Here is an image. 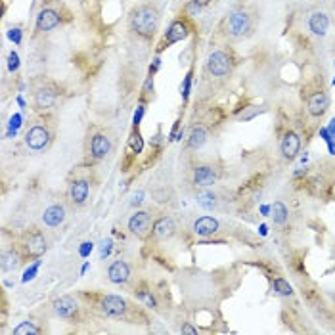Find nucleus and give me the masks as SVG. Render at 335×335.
<instances>
[{"label":"nucleus","instance_id":"9","mask_svg":"<svg viewBox=\"0 0 335 335\" xmlns=\"http://www.w3.org/2000/svg\"><path fill=\"white\" fill-rule=\"evenodd\" d=\"M251 27V17L247 12L243 10H234L232 14L228 16V21H226V29L232 36H243V34L249 31Z\"/></svg>","mask_w":335,"mask_h":335},{"label":"nucleus","instance_id":"8","mask_svg":"<svg viewBox=\"0 0 335 335\" xmlns=\"http://www.w3.org/2000/svg\"><path fill=\"white\" fill-rule=\"evenodd\" d=\"M152 215L147 211H136L134 215L129 218V230L140 240H146L152 234Z\"/></svg>","mask_w":335,"mask_h":335},{"label":"nucleus","instance_id":"27","mask_svg":"<svg viewBox=\"0 0 335 335\" xmlns=\"http://www.w3.org/2000/svg\"><path fill=\"white\" fill-rule=\"evenodd\" d=\"M129 146H130V150H132V154H136V155L142 154V150H144V140H142V136H140L138 130H134V132L130 134Z\"/></svg>","mask_w":335,"mask_h":335},{"label":"nucleus","instance_id":"36","mask_svg":"<svg viewBox=\"0 0 335 335\" xmlns=\"http://www.w3.org/2000/svg\"><path fill=\"white\" fill-rule=\"evenodd\" d=\"M182 333H198V329L194 326H190V324H186V326L182 327Z\"/></svg>","mask_w":335,"mask_h":335},{"label":"nucleus","instance_id":"12","mask_svg":"<svg viewBox=\"0 0 335 335\" xmlns=\"http://www.w3.org/2000/svg\"><path fill=\"white\" fill-rule=\"evenodd\" d=\"M107 278H109V282L117 285H123L127 284L130 280V267L127 260H123V258H117V260H113L109 268H107Z\"/></svg>","mask_w":335,"mask_h":335},{"label":"nucleus","instance_id":"24","mask_svg":"<svg viewBox=\"0 0 335 335\" xmlns=\"http://www.w3.org/2000/svg\"><path fill=\"white\" fill-rule=\"evenodd\" d=\"M136 297L140 303H144V307H147V309H157V301H155L154 293H152V289L147 287V285H138L136 287Z\"/></svg>","mask_w":335,"mask_h":335},{"label":"nucleus","instance_id":"19","mask_svg":"<svg viewBox=\"0 0 335 335\" xmlns=\"http://www.w3.org/2000/svg\"><path fill=\"white\" fill-rule=\"evenodd\" d=\"M60 25V14L56 10L44 8L36 16V29L39 31H52Z\"/></svg>","mask_w":335,"mask_h":335},{"label":"nucleus","instance_id":"10","mask_svg":"<svg viewBox=\"0 0 335 335\" xmlns=\"http://www.w3.org/2000/svg\"><path fill=\"white\" fill-rule=\"evenodd\" d=\"M188 34H190V27L186 21H182V19L172 21L171 25H169V29H167V33H165V39L163 43H161V46H159V52L172 46V44L180 43L184 39H188Z\"/></svg>","mask_w":335,"mask_h":335},{"label":"nucleus","instance_id":"11","mask_svg":"<svg viewBox=\"0 0 335 335\" xmlns=\"http://www.w3.org/2000/svg\"><path fill=\"white\" fill-rule=\"evenodd\" d=\"M69 201L73 203V205H85L86 201H88V196H90V182L86 180V178H75V180L69 184Z\"/></svg>","mask_w":335,"mask_h":335},{"label":"nucleus","instance_id":"17","mask_svg":"<svg viewBox=\"0 0 335 335\" xmlns=\"http://www.w3.org/2000/svg\"><path fill=\"white\" fill-rule=\"evenodd\" d=\"M218 228H220V224H218V220H216L215 216H201L192 226L194 234L199 236V238H209V236L218 232Z\"/></svg>","mask_w":335,"mask_h":335},{"label":"nucleus","instance_id":"31","mask_svg":"<svg viewBox=\"0 0 335 335\" xmlns=\"http://www.w3.org/2000/svg\"><path fill=\"white\" fill-rule=\"evenodd\" d=\"M190 88H192V73H188L186 75V79H184V85H182V96H184V100L190 96Z\"/></svg>","mask_w":335,"mask_h":335},{"label":"nucleus","instance_id":"23","mask_svg":"<svg viewBox=\"0 0 335 335\" xmlns=\"http://www.w3.org/2000/svg\"><path fill=\"white\" fill-rule=\"evenodd\" d=\"M207 138H209V132H207V129L203 127V125L194 127L192 132H190V138H188V147H192V150H199V147L207 142Z\"/></svg>","mask_w":335,"mask_h":335},{"label":"nucleus","instance_id":"5","mask_svg":"<svg viewBox=\"0 0 335 335\" xmlns=\"http://www.w3.org/2000/svg\"><path fill=\"white\" fill-rule=\"evenodd\" d=\"M52 142V132L46 125H33L31 129L27 130L25 134V144L29 150L33 152H43L48 147Z\"/></svg>","mask_w":335,"mask_h":335},{"label":"nucleus","instance_id":"3","mask_svg":"<svg viewBox=\"0 0 335 335\" xmlns=\"http://www.w3.org/2000/svg\"><path fill=\"white\" fill-rule=\"evenodd\" d=\"M19 251H21V255L25 260H33V258H39L41 255H44V251L48 247V243H46V238H44V234L39 230V228H34L31 226L29 230H27L23 236H21V240H19Z\"/></svg>","mask_w":335,"mask_h":335},{"label":"nucleus","instance_id":"21","mask_svg":"<svg viewBox=\"0 0 335 335\" xmlns=\"http://www.w3.org/2000/svg\"><path fill=\"white\" fill-rule=\"evenodd\" d=\"M56 100H58V94H56L52 88H39V90L34 92V107L41 109V111L54 107Z\"/></svg>","mask_w":335,"mask_h":335},{"label":"nucleus","instance_id":"34","mask_svg":"<svg viewBox=\"0 0 335 335\" xmlns=\"http://www.w3.org/2000/svg\"><path fill=\"white\" fill-rule=\"evenodd\" d=\"M142 115H144V105H138L136 113H134V127H138V123L142 119Z\"/></svg>","mask_w":335,"mask_h":335},{"label":"nucleus","instance_id":"13","mask_svg":"<svg viewBox=\"0 0 335 335\" xmlns=\"http://www.w3.org/2000/svg\"><path fill=\"white\" fill-rule=\"evenodd\" d=\"M109 152H111V140L107 138V134H102V132L94 134L90 140V157L100 161V159H105Z\"/></svg>","mask_w":335,"mask_h":335},{"label":"nucleus","instance_id":"35","mask_svg":"<svg viewBox=\"0 0 335 335\" xmlns=\"http://www.w3.org/2000/svg\"><path fill=\"white\" fill-rule=\"evenodd\" d=\"M159 65H161V60H159V58H155V60H154V65L150 67V75H154L155 71L159 69Z\"/></svg>","mask_w":335,"mask_h":335},{"label":"nucleus","instance_id":"29","mask_svg":"<svg viewBox=\"0 0 335 335\" xmlns=\"http://www.w3.org/2000/svg\"><path fill=\"white\" fill-rule=\"evenodd\" d=\"M16 335H23V333H41V327H36L33 322H21L19 326L14 329Z\"/></svg>","mask_w":335,"mask_h":335},{"label":"nucleus","instance_id":"16","mask_svg":"<svg viewBox=\"0 0 335 335\" xmlns=\"http://www.w3.org/2000/svg\"><path fill=\"white\" fill-rule=\"evenodd\" d=\"M218 178V174H216V169L215 167H211V165H199L194 169V184H198V186H203V188H209V186H213Z\"/></svg>","mask_w":335,"mask_h":335},{"label":"nucleus","instance_id":"26","mask_svg":"<svg viewBox=\"0 0 335 335\" xmlns=\"http://www.w3.org/2000/svg\"><path fill=\"white\" fill-rule=\"evenodd\" d=\"M198 205H201L203 209L211 211V209H216V196L213 192H199L198 194Z\"/></svg>","mask_w":335,"mask_h":335},{"label":"nucleus","instance_id":"39","mask_svg":"<svg viewBox=\"0 0 335 335\" xmlns=\"http://www.w3.org/2000/svg\"><path fill=\"white\" fill-rule=\"evenodd\" d=\"M326 2H335V0H326Z\"/></svg>","mask_w":335,"mask_h":335},{"label":"nucleus","instance_id":"18","mask_svg":"<svg viewBox=\"0 0 335 335\" xmlns=\"http://www.w3.org/2000/svg\"><path fill=\"white\" fill-rule=\"evenodd\" d=\"M174 230H176V226H174V220L171 216H161L152 226V236L155 240H167L174 234Z\"/></svg>","mask_w":335,"mask_h":335},{"label":"nucleus","instance_id":"33","mask_svg":"<svg viewBox=\"0 0 335 335\" xmlns=\"http://www.w3.org/2000/svg\"><path fill=\"white\" fill-rule=\"evenodd\" d=\"M8 36H10V41H14L16 44L21 43V29H10L8 31Z\"/></svg>","mask_w":335,"mask_h":335},{"label":"nucleus","instance_id":"2","mask_svg":"<svg viewBox=\"0 0 335 335\" xmlns=\"http://www.w3.org/2000/svg\"><path fill=\"white\" fill-rule=\"evenodd\" d=\"M159 10L155 6H150V4H144V6H138L130 12V29L136 34L144 36V39H150L154 36L157 27H159Z\"/></svg>","mask_w":335,"mask_h":335},{"label":"nucleus","instance_id":"7","mask_svg":"<svg viewBox=\"0 0 335 335\" xmlns=\"http://www.w3.org/2000/svg\"><path fill=\"white\" fill-rule=\"evenodd\" d=\"M327 107H329V96L322 86L307 94V111L312 117H322L327 111Z\"/></svg>","mask_w":335,"mask_h":335},{"label":"nucleus","instance_id":"6","mask_svg":"<svg viewBox=\"0 0 335 335\" xmlns=\"http://www.w3.org/2000/svg\"><path fill=\"white\" fill-rule=\"evenodd\" d=\"M232 58L226 54L224 50L213 52L209 58H207V69L213 77H226L230 71H232Z\"/></svg>","mask_w":335,"mask_h":335},{"label":"nucleus","instance_id":"22","mask_svg":"<svg viewBox=\"0 0 335 335\" xmlns=\"http://www.w3.org/2000/svg\"><path fill=\"white\" fill-rule=\"evenodd\" d=\"M65 220V207L63 205H50L43 215V222L50 228H56L60 226L61 222Z\"/></svg>","mask_w":335,"mask_h":335},{"label":"nucleus","instance_id":"4","mask_svg":"<svg viewBox=\"0 0 335 335\" xmlns=\"http://www.w3.org/2000/svg\"><path fill=\"white\" fill-rule=\"evenodd\" d=\"M52 307L56 310V314L61 316L63 320H69V322H83V309L79 307V303L69 297V295H63V297H58L56 301L52 303Z\"/></svg>","mask_w":335,"mask_h":335},{"label":"nucleus","instance_id":"30","mask_svg":"<svg viewBox=\"0 0 335 335\" xmlns=\"http://www.w3.org/2000/svg\"><path fill=\"white\" fill-rule=\"evenodd\" d=\"M8 69L12 71V73L19 69V56H17V52H10V56H8Z\"/></svg>","mask_w":335,"mask_h":335},{"label":"nucleus","instance_id":"14","mask_svg":"<svg viewBox=\"0 0 335 335\" xmlns=\"http://www.w3.org/2000/svg\"><path fill=\"white\" fill-rule=\"evenodd\" d=\"M280 150H282V155L285 159H295L299 150H301V136L295 132V130H287L282 138V144H280Z\"/></svg>","mask_w":335,"mask_h":335},{"label":"nucleus","instance_id":"1","mask_svg":"<svg viewBox=\"0 0 335 335\" xmlns=\"http://www.w3.org/2000/svg\"><path fill=\"white\" fill-rule=\"evenodd\" d=\"M88 305V309L98 312L105 318H115L129 322V324H147L150 318L138 305L130 303L129 299L121 295H109V293H94V291H81L79 295Z\"/></svg>","mask_w":335,"mask_h":335},{"label":"nucleus","instance_id":"15","mask_svg":"<svg viewBox=\"0 0 335 335\" xmlns=\"http://www.w3.org/2000/svg\"><path fill=\"white\" fill-rule=\"evenodd\" d=\"M25 258L21 255V251L19 247H10L2 253V257H0V267H2V272L6 274V272H14L17 268L21 267V263H23Z\"/></svg>","mask_w":335,"mask_h":335},{"label":"nucleus","instance_id":"32","mask_svg":"<svg viewBox=\"0 0 335 335\" xmlns=\"http://www.w3.org/2000/svg\"><path fill=\"white\" fill-rule=\"evenodd\" d=\"M142 92H144V96L154 94V75H150V77L146 79V83H144V88H142Z\"/></svg>","mask_w":335,"mask_h":335},{"label":"nucleus","instance_id":"40","mask_svg":"<svg viewBox=\"0 0 335 335\" xmlns=\"http://www.w3.org/2000/svg\"><path fill=\"white\" fill-rule=\"evenodd\" d=\"M333 85H335V79H333Z\"/></svg>","mask_w":335,"mask_h":335},{"label":"nucleus","instance_id":"25","mask_svg":"<svg viewBox=\"0 0 335 335\" xmlns=\"http://www.w3.org/2000/svg\"><path fill=\"white\" fill-rule=\"evenodd\" d=\"M287 218H289L287 207L282 201H276L274 205H272V220H274V224H285Z\"/></svg>","mask_w":335,"mask_h":335},{"label":"nucleus","instance_id":"20","mask_svg":"<svg viewBox=\"0 0 335 335\" xmlns=\"http://www.w3.org/2000/svg\"><path fill=\"white\" fill-rule=\"evenodd\" d=\"M327 27H329V17L324 12H314L309 17V31L316 36H326Z\"/></svg>","mask_w":335,"mask_h":335},{"label":"nucleus","instance_id":"38","mask_svg":"<svg viewBox=\"0 0 335 335\" xmlns=\"http://www.w3.org/2000/svg\"><path fill=\"white\" fill-rule=\"evenodd\" d=\"M194 2L198 4L199 8H203V6H207V4H209V0H194Z\"/></svg>","mask_w":335,"mask_h":335},{"label":"nucleus","instance_id":"28","mask_svg":"<svg viewBox=\"0 0 335 335\" xmlns=\"http://www.w3.org/2000/svg\"><path fill=\"white\" fill-rule=\"evenodd\" d=\"M274 291L278 293V295H282V297H289L293 293L291 285L285 282L284 278H276L274 280Z\"/></svg>","mask_w":335,"mask_h":335},{"label":"nucleus","instance_id":"37","mask_svg":"<svg viewBox=\"0 0 335 335\" xmlns=\"http://www.w3.org/2000/svg\"><path fill=\"white\" fill-rule=\"evenodd\" d=\"M327 132H329V136H331V140H333L335 138V119H331V123H329V130H327Z\"/></svg>","mask_w":335,"mask_h":335}]
</instances>
